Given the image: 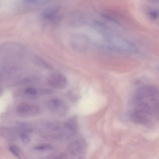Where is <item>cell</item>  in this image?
Instances as JSON below:
<instances>
[{
  "label": "cell",
  "instance_id": "5",
  "mask_svg": "<svg viewBox=\"0 0 159 159\" xmlns=\"http://www.w3.org/2000/svg\"><path fill=\"white\" fill-rule=\"evenodd\" d=\"M64 135L66 139L71 138L74 136L78 129L77 118L73 117L67 120L64 124Z\"/></svg>",
  "mask_w": 159,
  "mask_h": 159
},
{
  "label": "cell",
  "instance_id": "3",
  "mask_svg": "<svg viewBox=\"0 0 159 159\" xmlns=\"http://www.w3.org/2000/svg\"><path fill=\"white\" fill-rule=\"evenodd\" d=\"M144 10L145 15L149 20L159 24V2L147 3L144 5Z\"/></svg>",
  "mask_w": 159,
  "mask_h": 159
},
{
  "label": "cell",
  "instance_id": "9",
  "mask_svg": "<svg viewBox=\"0 0 159 159\" xmlns=\"http://www.w3.org/2000/svg\"><path fill=\"white\" fill-rule=\"evenodd\" d=\"M52 148V147L48 144H39L34 148V150L38 151H44L49 150Z\"/></svg>",
  "mask_w": 159,
  "mask_h": 159
},
{
  "label": "cell",
  "instance_id": "2",
  "mask_svg": "<svg viewBox=\"0 0 159 159\" xmlns=\"http://www.w3.org/2000/svg\"><path fill=\"white\" fill-rule=\"evenodd\" d=\"M16 110L17 114L20 116L27 117L37 116L39 112L40 109L36 105L23 103L17 106Z\"/></svg>",
  "mask_w": 159,
  "mask_h": 159
},
{
  "label": "cell",
  "instance_id": "1",
  "mask_svg": "<svg viewBox=\"0 0 159 159\" xmlns=\"http://www.w3.org/2000/svg\"><path fill=\"white\" fill-rule=\"evenodd\" d=\"M86 144L82 138L72 141L67 146L68 152L75 159H83L86 149Z\"/></svg>",
  "mask_w": 159,
  "mask_h": 159
},
{
  "label": "cell",
  "instance_id": "10",
  "mask_svg": "<svg viewBox=\"0 0 159 159\" xmlns=\"http://www.w3.org/2000/svg\"><path fill=\"white\" fill-rule=\"evenodd\" d=\"M9 149L11 153L15 156L18 159H20V156L19 153V151L17 148L14 145H11L10 146Z\"/></svg>",
  "mask_w": 159,
  "mask_h": 159
},
{
  "label": "cell",
  "instance_id": "8",
  "mask_svg": "<svg viewBox=\"0 0 159 159\" xmlns=\"http://www.w3.org/2000/svg\"><path fill=\"white\" fill-rule=\"evenodd\" d=\"M20 139L24 143H27L30 140V137L28 134V130L23 129L20 134Z\"/></svg>",
  "mask_w": 159,
  "mask_h": 159
},
{
  "label": "cell",
  "instance_id": "11",
  "mask_svg": "<svg viewBox=\"0 0 159 159\" xmlns=\"http://www.w3.org/2000/svg\"><path fill=\"white\" fill-rule=\"evenodd\" d=\"M25 93L30 96H35L37 93V91L35 88L32 87H28L25 90Z\"/></svg>",
  "mask_w": 159,
  "mask_h": 159
},
{
  "label": "cell",
  "instance_id": "7",
  "mask_svg": "<svg viewBox=\"0 0 159 159\" xmlns=\"http://www.w3.org/2000/svg\"><path fill=\"white\" fill-rule=\"evenodd\" d=\"M59 10V7L57 6L48 7L42 12L41 14L42 17L49 21L54 20L57 18Z\"/></svg>",
  "mask_w": 159,
  "mask_h": 159
},
{
  "label": "cell",
  "instance_id": "4",
  "mask_svg": "<svg viewBox=\"0 0 159 159\" xmlns=\"http://www.w3.org/2000/svg\"><path fill=\"white\" fill-rule=\"evenodd\" d=\"M48 83L49 85L54 88L61 89L67 86V80L63 75L58 73H53L48 78Z\"/></svg>",
  "mask_w": 159,
  "mask_h": 159
},
{
  "label": "cell",
  "instance_id": "6",
  "mask_svg": "<svg viewBox=\"0 0 159 159\" xmlns=\"http://www.w3.org/2000/svg\"><path fill=\"white\" fill-rule=\"evenodd\" d=\"M47 105L50 111L59 115H64L67 111L66 105L58 99H54L49 100Z\"/></svg>",
  "mask_w": 159,
  "mask_h": 159
},
{
  "label": "cell",
  "instance_id": "12",
  "mask_svg": "<svg viewBox=\"0 0 159 159\" xmlns=\"http://www.w3.org/2000/svg\"><path fill=\"white\" fill-rule=\"evenodd\" d=\"M70 99L76 102L79 100L80 98V96L77 93L72 92L70 94Z\"/></svg>",
  "mask_w": 159,
  "mask_h": 159
}]
</instances>
